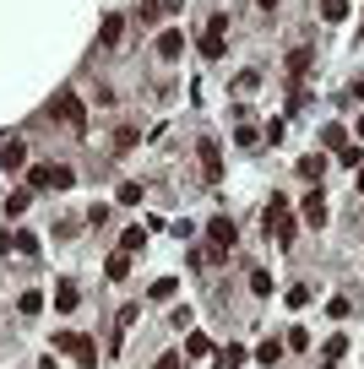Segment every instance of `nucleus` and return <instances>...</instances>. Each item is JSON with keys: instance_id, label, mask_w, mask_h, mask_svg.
Segmentation results:
<instances>
[{"instance_id": "obj_1", "label": "nucleus", "mask_w": 364, "mask_h": 369, "mask_svg": "<svg viewBox=\"0 0 364 369\" xmlns=\"http://www.w3.org/2000/svg\"><path fill=\"white\" fill-rule=\"evenodd\" d=\"M266 234H272V239H278V245H294V234H299V228H294V206H288V196H272V201H266Z\"/></svg>"}, {"instance_id": "obj_2", "label": "nucleus", "mask_w": 364, "mask_h": 369, "mask_svg": "<svg viewBox=\"0 0 364 369\" xmlns=\"http://www.w3.org/2000/svg\"><path fill=\"white\" fill-rule=\"evenodd\" d=\"M202 55H207V60H223V55H228V11H212V17H207Z\"/></svg>"}, {"instance_id": "obj_3", "label": "nucleus", "mask_w": 364, "mask_h": 369, "mask_svg": "<svg viewBox=\"0 0 364 369\" xmlns=\"http://www.w3.org/2000/svg\"><path fill=\"white\" fill-rule=\"evenodd\" d=\"M49 114H55V120H65V130H71V136H82V130H87V109H82L77 93H60V98L49 103Z\"/></svg>"}, {"instance_id": "obj_4", "label": "nucleus", "mask_w": 364, "mask_h": 369, "mask_svg": "<svg viewBox=\"0 0 364 369\" xmlns=\"http://www.w3.org/2000/svg\"><path fill=\"white\" fill-rule=\"evenodd\" d=\"M27 184H39V190H71L77 174L65 163H39V168H27Z\"/></svg>"}, {"instance_id": "obj_5", "label": "nucleus", "mask_w": 364, "mask_h": 369, "mask_svg": "<svg viewBox=\"0 0 364 369\" xmlns=\"http://www.w3.org/2000/svg\"><path fill=\"white\" fill-rule=\"evenodd\" d=\"M55 348L60 353H71V358H77V364H98V348H93V337H82V331H60V337H55Z\"/></svg>"}, {"instance_id": "obj_6", "label": "nucleus", "mask_w": 364, "mask_h": 369, "mask_svg": "<svg viewBox=\"0 0 364 369\" xmlns=\"http://www.w3.org/2000/svg\"><path fill=\"white\" fill-rule=\"evenodd\" d=\"M22 163H27V142H17V136H0V174H17Z\"/></svg>"}, {"instance_id": "obj_7", "label": "nucleus", "mask_w": 364, "mask_h": 369, "mask_svg": "<svg viewBox=\"0 0 364 369\" xmlns=\"http://www.w3.org/2000/svg\"><path fill=\"white\" fill-rule=\"evenodd\" d=\"M196 152H202L207 184H218V180H223V147H218V142H202V147H196Z\"/></svg>"}, {"instance_id": "obj_8", "label": "nucleus", "mask_w": 364, "mask_h": 369, "mask_svg": "<svg viewBox=\"0 0 364 369\" xmlns=\"http://www.w3.org/2000/svg\"><path fill=\"white\" fill-rule=\"evenodd\" d=\"M304 223H310V228H326V196H321V184L304 196Z\"/></svg>"}, {"instance_id": "obj_9", "label": "nucleus", "mask_w": 364, "mask_h": 369, "mask_svg": "<svg viewBox=\"0 0 364 369\" xmlns=\"http://www.w3.org/2000/svg\"><path fill=\"white\" fill-rule=\"evenodd\" d=\"M103 277H109V283H125V277H131V250H115V255L103 261Z\"/></svg>"}, {"instance_id": "obj_10", "label": "nucleus", "mask_w": 364, "mask_h": 369, "mask_svg": "<svg viewBox=\"0 0 364 369\" xmlns=\"http://www.w3.org/2000/svg\"><path fill=\"white\" fill-rule=\"evenodd\" d=\"M158 55H163V60H180V55H185V33H174V27L158 33Z\"/></svg>"}, {"instance_id": "obj_11", "label": "nucleus", "mask_w": 364, "mask_h": 369, "mask_svg": "<svg viewBox=\"0 0 364 369\" xmlns=\"http://www.w3.org/2000/svg\"><path fill=\"white\" fill-rule=\"evenodd\" d=\"M283 348H288V342H278V337H266L261 348H256V364H278V358H283Z\"/></svg>"}, {"instance_id": "obj_12", "label": "nucleus", "mask_w": 364, "mask_h": 369, "mask_svg": "<svg viewBox=\"0 0 364 369\" xmlns=\"http://www.w3.org/2000/svg\"><path fill=\"white\" fill-rule=\"evenodd\" d=\"M250 293H256V299L272 293V271H266V267H250Z\"/></svg>"}, {"instance_id": "obj_13", "label": "nucleus", "mask_w": 364, "mask_h": 369, "mask_svg": "<svg viewBox=\"0 0 364 369\" xmlns=\"http://www.w3.org/2000/svg\"><path fill=\"white\" fill-rule=\"evenodd\" d=\"M245 358H250V353H245V348H240V342H228V348H223V353H218V369H240V364H245Z\"/></svg>"}, {"instance_id": "obj_14", "label": "nucleus", "mask_w": 364, "mask_h": 369, "mask_svg": "<svg viewBox=\"0 0 364 369\" xmlns=\"http://www.w3.org/2000/svg\"><path fill=\"white\" fill-rule=\"evenodd\" d=\"M120 33H125V22L109 11V17H103V49H115V43H120Z\"/></svg>"}, {"instance_id": "obj_15", "label": "nucleus", "mask_w": 364, "mask_h": 369, "mask_svg": "<svg viewBox=\"0 0 364 369\" xmlns=\"http://www.w3.org/2000/svg\"><path fill=\"white\" fill-rule=\"evenodd\" d=\"M11 250H17V255H39V239H33L27 228H17V234H11Z\"/></svg>"}, {"instance_id": "obj_16", "label": "nucleus", "mask_w": 364, "mask_h": 369, "mask_svg": "<svg viewBox=\"0 0 364 369\" xmlns=\"http://www.w3.org/2000/svg\"><path fill=\"white\" fill-rule=\"evenodd\" d=\"M174 288H180L174 277H158V283L147 288V299H152V304H163V299H174Z\"/></svg>"}, {"instance_id": "obj_17", "label": "nucleus", "mask_w": 364, "mask_h": 369, "mask_svg": "<svg viewBox=\"0 0 364 369\" xmlns=\"http://www.w3.org/2000/svg\"><path fill=\"white\" fill-rule=\"evenodd\" d=\"M299 174H304V180H321V174H326V158H321V152L299 158Z\"/></svg>"}, {"instance_id": "obj_18", "label": "nucleus", "mask_w": 364, "mask_h": 369, "mask_svg": "<svg viewBox=\"0 0 364 369\" xmlns=\"http://www.w3.org/2000/svg\"><path fill=\"white\" fill-rule=\"evenodd\" d=\"M304 71H310V49H294V55H288V76H294V82H299Z\"/></svg>"}, {"instance_id": "obj_19", "label": "nucleus", "mask_w": 364, "mask_h": 369, "mask_svg": "<svg viewBox=\"0 0 364 369\" xmlns=\"http://www.w3.org/2000/svg\"><path fill=\"white\" fill-rule=\"evenodd\" d=\"M321 142L332 147V152H343V147H348V130H343V125H326V130H321Z\"/></svg>"}, {"instance_id": "obj_20", "label": "nucleus", "mask_w": 364, "mask_h": 369, "mask_svg": "<svg viewBox=\"0 0 364 369\" xmlns=\"http://www.w3.org/2000/svg\"><path fill=\"white\" fill-rule=\"evenodd\" d=\"M185 353H190V358H207V353H212V342H207L202 331H190V337H185Z\"/></svg>"}, {"instance_id": "obj_21", "label": "nucleus", "mask_w": 364, "mask_h": 369, "mask_svg": "<svg viewBox=\"0 0 364 369\" xmlns=\"http://www.w3.org/2000/svg\"><path fill=\"white\" fill-rule=\"evenodd\" d=\"M55 309H77V283H60V288H55Z\"/></svg>"}, {"instance_id": "obj_22", "label": "nucleus", "mask_w": 364, "mask_h": 369, "mask_svg": "<svg viewBox=\"0 0 364 369\" xmlns=\"http://www.w3.org/2000/svg\"><path fill=\"white\" fill-rule=\"evenodd\" d=\"M27 201H33L27 190H11V196H6V212H11V217H22V212H27Z\"/></svg>"}, {"instance_id": "obj_23", "label": "nucleus", "mask_w": 364, "mask_h": 369, "mask_svg": "<svg viewBox=\"0 0 364 369\" xmlns=\"http://www.w3.org/2000/svg\"><path fill=\"white\" fill-rule=\"evenodd\" d=\"M321 17L326 22H343L348 17V0H321Z\"/></svg>"}, {"instance_id": "obj_24", "label": "nucleus", "mask_w": 364, "mask_h": 369, "mask_svg": "<svg viewBox=\"0 0 364 369\" xmlns=\"http://www.w3.org/2000/svg\"><path fill=\"white\" fill-rule=\"evenodd\" d=\"M343 353H348V337H332V342H326V348H321V358H326V364H337Z\"/></svg>"}, {"instance_id": "obj_25", "label": "nucleus", "mask_w": 364, "mask_h": 369, "mask_svg": "<svg viewBox=\"0 0 364 369\" xmlns=\"http://www.w3.org/2000/svg\"><path fill=\"white\" fill-rule=\"evenodd\" d=\"M147 245V228H125L120 234V250H142Z\"/></svg>"}, {"instance_id": "obj_26", "label": "nucleus", "mask_w": 364, "mask_h": 369, "mask_svg": "<svg viewBox=\"0 0 364 369\" xmlns=\"http://www.w3.org/2000/svg\"><path fill=\"white\" fill-rule=\"evenodd\" d=\"M304 304H310V288L294 283V288H288V309H304Z\"/></svg>"}, {"instance_id": "obj_27", "label": "nucleus", "mask_w": 364, "mask_h": 369, "mask_svg": "<svg viewBox=\"0 0 364 369\" xmlns=\"http://www.w3.org/2000/svg\"><path fill=\"white\" fill-rule=\"evenodd\" d=\"M17 309H22V315H39V309H44V293H22Z\"/></svg>"}, {"instance_id": "obj_28", "label": "nucleus", "mask_w": 364, "mask_h": 369, "mask_svg": "<svg viewBox=\"0 0 364 369\" xmlns=\"http://www.w3.org/2000/svg\"><path fill=\"white\" fill-rule=\"evenodd\" d=\"M283 342H288V348H294V353H304V348H310V331H304V326H294V331H288V337H283Z\"/></svg>"}, {"instance_id": "obj_29", "label": "nucleus", "mask_w": 364, "mask_h": 369, "mask_svg": "<svg viewBox=\"0 0 364 369\" xmlns=\"http://www.w3.org/2000/svg\"><path fill=\"white\" fill-rule=\"evenodd\" d=\"M136 142H142V136H136V130H131V125H125L120 136H115V152H131V147H136Z\"/></svg>"}, {"instance_id": "obj_30", "label": "nucleus", "mask_w": 364, "mask_h": 369, "mask_svg": "<svg viewBox=\"0 0 364 369\" xmlns=\"http://www.w3.org/2000/svg\"><path fill=\"white\" fill-rule=\"evenodd\" d=\"M136 201H142V184H136V180L120 184V206H136Z\"/></svg>"}, {"instance_id": "obj_31", "label": "nucleus", "mask_w": 364, "mask_h": 369, "mask_svg": "<svg viewBox=\"0 0 364 369\" xmlns=\"http://www.w3.org/2000/svg\"><path fill=\"white\" fill-rule=\"evenodd\" d=\"M348 309H353L348 299H332V304H326V315H332V321H348Z\"/></svg>"}, {"instance_id": "obj_32", "label": "nucleus", "mask_w": 364, "mask_h": 369, "mask_svg": "<svg viewBox=\"0 0 364 369\" xmlns=\"http://www.w3.org/2000/svg\"><path fill=\"white\" fill-rule=\"evenodd\" d=\"M152 369H180V353H163V358H158Z\"/></svg>"}, {"instance_id": "obj_33", "label": "nucleus", "mask_w": 364, "mask_h": 369, "mask_svg": "<svg viewBox=\"0 0 364 369\" xmlns=\"http://www.w3.org/2000/svg\"><path fill=\"white\" fill-rule=\"evenodd\" d=\"M256 6H261V11H278V0H256Z\"/></svg>"}, {"instance_id": "obj_34", "label": "nucleus", "mask_w": 364, "mask_h": 369, "mask_svg": "<svg viewBox=\"0 0 364 369\" xmlns=\"http://www.w3.org/2000/svg\"><path fill=\"white\" fill-rule=\"evenodd\" d=\"M39 369H55V358H44V364H39Z\"/></svg>"}, {"instance_id": "obj_35", "label": "nucleus", "mask_w": 364, "mask_h": 369, "mask_svg": "<svg viewBox=\"0 0 364 369\" xmlns=\"http://www.w3.org/2000/svg\"><path fill=\"white\" fill-rule=\"evenodd\" d=\"M359 190H364V168H359Z\"/></svg>"}, {"instance_id": "obj_36", "label": "nucleus", "mask_w": 364, "mask_h": 369, "mask_svg": "<svg viewBox=\"0 0 364 369\" xmlns=\"http://www.w3.org/2000/svg\"><path fill=\"white\" fill-rule=\"evenodd\" d=\"M359 136H364V114H359Z\"/></svg>"}]
</instances>
